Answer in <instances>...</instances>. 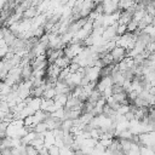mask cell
<instances>
[{
  "label": "cell",
  "mask_w": 155,
  "mask_h": 155,
  "mask_svg": "<svg viewBox=\"0 0 155 155\" xmlns=\"http://www.w3.org/2000/svg\"><path fill=\"white\" fill-rule=\"evenodd\" d=\"M49 155H61V148L57 147L56 144L51 145L49 148Z\"/></svg>",
  "instance_id": "3"
},
{
  "label": "cell",
  "mask_w": 155,
  "mask_h": 155,
  "mask_svg": "<svg viewBox=\"0 0 155 155\" xmlns=\"http://www.w3.org/2000/svg\"><path fill=\"white\" fill-rule=\"evenodd\" d=\"M110 55H112L114 64H118V63H120L122 59H125L127 57V50L121 47V46L115 45V47L110 51Z\"/></svg>",
  "instance_id": "1"
},
{
  "label": "cell",
  "mask_w": 155,
  "mask_h": 155,
  "mask_svg": "<svg viewBox=\"0 0 155 155\" xmlns=\"http://www.w3.org/2000/svg\"><path fill=\"white\" fill-rule=\"evenodd\" d=\"M33 131L36 132V133H41V134H45L47 131H49V127H47V124L46 122H40L38 125H35L33 127Z\"/></svg>",
  "instance_id": "2"
},
{
  "label": "cell",
  "mask_w": 155,
  "mask_h": 155,
  "mask_svg": "<svg viewBox=\"0 0 155 155\" xmlns=\"http://www.w3.org/2000/svg\"><path fill=\"white\" fill-rule=\"evenodd\" d=\"M26 150H27V155H38L39 153V150H36L32 145H26Z\"/></svg>",
  "instance_id": "4"
}]
</instances>
